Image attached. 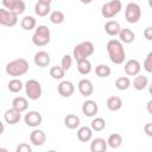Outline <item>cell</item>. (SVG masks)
<instances>
[{"label": "cell", "mask_w": 152, "mask_h": 152, "mask_svg": "<svg viewBox=\"0 0 152 152\" xmlns=\"http://www.w3.org/2000/svg\"><path fill=\"white\" fill-rule=\"evenodd\" d=\"M107 141L103 138H95L90 142V152H107Z\"/></svg>", "instance_id": "cell-20"}, {"label": "cell", "mask_w": 152, "mask_h": 152, "mask_svg": "<svg viewBox=\"0 0 152 152\" xmlns=\"http://www.w3.org/2000/svg\"><path fill=\"white\" fill-rule=\"evenodd\" d=\"M17 23H18V17L17 15H14L11 12H8L4 7L0 8V25L7 26V27H12V26L17 25Z\"/></svg>", "instance_id": "cell-9"}, {"label": "cell", "mask_w": 152, "mask_h": 152, "mask_svg": "<svg viewBox=\"0 0 152 152\" xmlns=\"http://www.w3.org/2000/svg\"><path fill=\"white\" fill-rule=\"evenodd\" d=\"M144 131L148 137H152V122H147L144 126Z\"/></svg>", "instance_id": "cell-40"}, {"label": "cell", "mask_w": 152, "mask_h": 152, "mask_svg": "<svg viewBox=\"0 0 152 152\" xmlns=\"http://www.w3.org/2000/svg\"><path fill=\"white\" fill-rule=\"evenodd\" d=\"M120 30H121V26L116 20H108L104 24V32L108 36H118Z\"/></svg>", "instance_id": "cell-21"}, {"label": "cell", "mask_w": 152, "mask_h": 152, "mask_svg": "<svg viewBox=\"0 0 152 152\" xmlns=\"http://www.w3.org/2000/svg\"><path fill=\"white\" fill-rule=\"evenodd\" d=\"M64 74H65V71L58 65H55L50 69V76L53 80H62L64 77Z\"/></svg>", "instance_id": "cell-35"}, {"label": "cell", "mask_w": 152, "mask_h": 152, "mask_svg": "<svg viewBox=\"0 0 152 152\" xmlns=\"http://www.w3.org/2000/svg\"><path fill=\"white\" fill-rule=\"evenodd\" d=\"M0 152H8V150L6 147H0Z\"/></svg>", "instance_id": "cell-43"}, {"label": "cell", "mask_w": 152, "mask_h": 152, "mask_svg": "<svg viewBox=\"0 0 152 152\" xmlns=\"http://www.w3.org/2000/svg\"><path fill=\"white\" fill-rule=\"evenodd\" d=\"M23 87H24V84H23V82L19 80V78H12L8 83H7V88H8V90L11 91V93H19L21 89H23Z\"/></svg>", "instance_id": "cell-33"}, {"label": "cell", "mask_w": 152, "mask_h": 152, "mask_svg": "<svg viewBox=\"0 0 152 152\" xmlns=\"http://www.w3.org/2000/svg\"><path fill=\"white\" fill-rule=\"evenodd\" d=\"M110 72H112V70H110V68H109L107 64H99V65L95 68V74H96V76L100 77V78H106V77H108V76L110 75Z\"/></svg>", "instance_id": "cell-31"}, {"label": "cell", "mask_w": 152, "mask_h": 152, "mask_svg": "<svg viewBox=\"0 0 152 152\" xmlns=\"http://www.w3.org/2000/svg\"><path fill=\"white\" fill-rule=\"evenodd\" d=\"M122 8V4L120 0H110L108 2H104L101 7V14L106 19H110L119 14V12Z\"/></svg>", "instance_id": "cell-5"}, {"label": "cell", "mask_w": 152, "mask_h": 152, "mask_svg": "<svg viewBox=\"0 0 152 152\" xmlns=\"http://www.w3.org/2000/svg\"><path fill=\"white\" fill-rule=\"evenodd\" d=\"M144 37L147 39V40H152V27L148 26L144 30Z\"/></svg>", "instance_id": "cell-39"}, {"label": "cell", "mask_w": 152, "mask_h": 152, "mask_svg": "<svg viewBox=\"0 0 152 152\" xmlns=\"http://www.w3.org/2000/svg\"><path fill=\"white\" fill-rule=\"evenodd\" d=\"M115 87L119 90H127L131 87V80L127 76H120L115 80Z\"/></svg>", "instance_id": "cell-30"}, {"label": "cell", "mask_w": 152, "mask_h": 152, "mask_svg": "<svg viewBox=\"0 0 152 152\" xmlns=\"http://www.w3.org/2000/svg\"><path fill=\"white\" fill-rule=\"evenodd\" d=\"M77 70L81 75H88L91 71V63L88 59L77 62Z\"/></svg>", "instance_id": "cell-32"}, {"label": "cell", "mask_w": 152, "mask_h": 152, "mask_svg": "<svg viewBox=\"0 0 152 152\" xmlns=\"http://www.w3.org/2000/svg\"><path fill=\"white\" fill-rule=\"evenodd\" d=\"M76 135L81 142H88L93 138V131L88 126H82V127H78Z\"/></svg>", "instance_id": "cell-19"}, {"label": "cell", "mask_w": 152, "mask_h": 152, "mask_svg": "<svg viewBox=\"0 0 152 152\" xmlns=\"http://www.w3.org/2000/svg\"><path fill=\"white\" fill-rule=\"evenodd\" d=\"M25 93H26V96L30 99V100H38L40 99L42 96V86L40 83L34 80V78H31L28 80L26 83H25Z\"/></svg>", "instance_id": "cell-7"}, {"label": "cell", "mask_w": 152, "mask_h": 152, "mask_svg": "<svg viewBox=\"0 0 152 152\" xmlns=\"http://www.w3.org/2000/svg\"><path fill=\"white\" fill-rule=\"evenodd\" d=\"M27 107H28V101H27V99L24 97V96H17V97H14L13 101H12V108L17 109V110L20 112V113L25 112V110L27 109Z\"/></svg>", "instance_id": "cell-22"}, {"label": "cell", "mask_w": 152, "mask_h": 152, "mask_svg": "<svg viewBox=\"0 0 152 152\" xmlns=\"http://www.w3.org/2000/svg\"><path fill=\"white\" fill-rule=\"evenodd\" d=\"M2 6L5 10H7L8 12L13 13L17 17L19 14H23L26 8V5L23 0H4Z\"/></svg>", "instance_id": "cell-8"}, {"label": "cell", "mask_w": 152, "mask_h": 152, "mask_svg": "<svg viewBox=\"0 0 152 152\" xmlns=\"http://www.w3.org/2000/svg\"><path fill=\"white\" fill-rule=\"evenodd\" d=\"M57 91L63 97H70L75 93V86L70 81H62L57 87Z\"/></svg>", "instance_id": "cell-13"}, {"label": "cell", "mask_w": 152, "mask_h": 152, "mask_svg": "<svg viewBox=\"0 0 152 152\" xmlns=\"http://www.w3.org/2000/svg\"><path fill=\"white\" fill-rule=\"evenodd\" d=\"M50 55L46 52V51H38L34 53V57H33V62L39 68H45L50 64Z\"/></svg>", "instance_id": "cell-16"}, {"label": "cell", "mask_w": 152, "mask_h": 152, "mask_svg": "<svg viewBox=\"0 0 152 152\" xmlns=\"http://www.w3.org/2000/svg\"><path fill=\"white\" fill-rule=\"evenodd\" d=\"M107 52L109 56V59L114 64H122L126 58V52L124 49V45L118 39H110L108 40L107 45Z\"/></svg>", "instance_id": "cell-1"}, {"label": "cell", "mask_w": 152, "mask_h": 152, "mask_svg": "<svg viewBox=\"0 0 152 152\" xmlns=\"http://www.w3.org/2000/svg\"><path fill=\"white\" fill-rule=\"evenodd\" d=\"M64 19H65V17H64V13L62 11L56 10V11H53V12L50 13V21L52 24H55V25L62 24L64 21Z\"/></svg>", "instance_id": "cell-34"}, {"label": "cell", "mask_w": 152, "mask_h": 152, "mask_svg": "<svg viewBox=\"0 0 152 152\" xmlns=\"http://www.w3.org/2000/svg\"><path fill=\"white\" fill-rule=\"evenodd\" d=\"M104 127H106V120L103 118H100V116L94 118L90 122V128H91L93 132L94 131L95 132H101V131L104 129Z\"/></svg>", "instance_id": "cell-29"}, {"label": "cell", "mask_w": 152, "mask_h": 152, "mask_svg": "<svg viewBox=\"0 0 152 152\" xmlns=\"http://www.w3.org/2000/svg\"><path fill=\"white\" fill-rule=\"evenodd\" d=\"M151 104H152V101H148L147 102V110H148V113H152L151 112Z\"/></svg>", "instance_id": "cell-42"}, {"label": "cell", "mask_w": 152, "mask_h": 152, "mask_svg": "<svg viewBox=\"0 0 152 152\" xmlns=\"http://www.w3.org/2000/svg\"><path fill=\"white\" fill-rule=\"evenodd\" d=\"M148 86V78L144 75H137L133 80V87L135 90H144Z\"/></svg>", "instance_id": "cell-26"}, {"label": "cell", "mask_w": 152, "mask_h": 152, "mask_svg": "<svg viewBox=\"0 0 152 152\" xmlns=\"http://www.w3.org/2000/svg\"><path fill=\"white\" fill-rule=\"evenodd\" d=\"M107 145L112 148H119L122 145V137L119 133H113L108 137V139L106 140Z\"/></svg>", "instance_id": "cell-28"}, {"label": "cell", "mask_w": 152, "mask_h": 152, "mask_svg": "<svg viewBox=\"0 0 152 152\" xmlns=\"http://www.w3.org/2000/svg\"><path fill=\"white\" fill-rule=\"evenodd\" d=\"M142 68L147 71V72H152V52H148L145 61H144V64H142Z\"/></svg>", "instance_id": "cell-37"}, {"label": "cell", "mask_w": 152, "mask_h": 152, "mask_svg": "<svg viewBox=\"0 0 152 152\" xmlns=\"http://www.w3.org/2000/svg\"><path fill=\"white\" fill-rule=\"evenodd\" d=\"M106 106L109 110L112 112H116L119 109H121L122 107V100L119 97V96H109L107 99V102H106Z\"/></svg>", "instance_id": "cell-24"}, {"label": "cell", "mask_w": 152, "mask_h": 152, "mask_svg": "<svg viewBox=\"0 0 152 152\" xmlns=\"http://www.w3.org/2000/svg\"><path fill=\"white\" fill-rule=\"evenodd\" d=\"M48 152H57V151H55V150H49Z\"/></svg>", "instance_id": "cell-44"}, {"label": "cell", "mask_w": 152, "mask_h": 152, "mask_svg": "<svg viewBox=\"0 0 152 152\" xmlns=\"http://www.w3.org/2000/svg\"><path fill=\"white\" fill-rule=\"evenodd\" d=\"M94 44L91 42H82L80 44H77L75 48H74V51H72V57L75 58L76 62H80V61H83V59H88L89 56H91L94 53Z\"/></svg>", "instance_id": "cell-4"}, {"label": "cell", "mask_w": 152, "mask_h": 152, "mask_svg": "<svg viewBox=\"0 0 152 152\" xmlns=\"http://www.w3.org/2000/svg\"><path fill=\"white\" fill-rule=\"evenodd\" d=\"M124 70H125L126 75H128V76H137V75H139V72L141 70V64L138 59H129L125 63Z\"/></svg>", "instance_id": "cell-11"}, {"label": "cell", "mask_w": 152, "mask_h": 152, "mask_svg": "<svg viewBox=\"0 0 152 152\" xmlns=\"http://www.w3.org/2000/svg\"><path fill=\"white\" fill-rule=\"evenodd\" d=\"M30 141L34 146H42L46 141V134L42 129H33L30 133Z\"/></svg>", "instance_id": "cell-17"}, {"label": "cell", "mask_w": 152, "mask_h": 152, "mask_svg": "<svg viewBox=\"0 0 152 152\" xmlns=\"http://www.w3.org/2000/svg\"><path fill=\"white\" fill-rule=\"evenodd\" d=\"M141 18V8L137 2H128L125 7V19L129 24H135Z\"/></svg>", "instance_id": "cell-6"}, {"label": "cell", "mask_w": 152, "mask_h": 152, "mask_svg": "<svg viewBox=\"0 0 152 152\" xmlns=\"http://www.w3.org/2000/svg\"><path fill=\"white\" fill-rule=\"evenodd\" d=\"M15 152H32V147L27 142H21L17 146Z\"/></svg>", "instance_id": "cell-38"}, {"label": "cell", "mask_w": 152, "mask_h": 152, "mask_svg": "<svg viewBox=\"0 0 152 152\" xmlns=\"http://www.w3.org/2000/svg\"><path fill=\"white\" fill-rule=\"evenodd\" d=\"M4 119H5V121H6L7 124H10V125H15V124H18V122L20 121V119H21V113L18 112V110L14 109V108H10V109H7V110L5 112Z\"/></svg>", "instance_id": "cell-18"}, {"label": "cell", "mask_w": 152, "mask_h": 152, "mask_svg": "<svg viewBox=\"0 0 152 152\" xmlns=\"http://www.w3.org/2000/svg\"><path fill=\"white\" fill-rule=\"evenodd\" d=\"M51 40L50 28L46 25H38L34 28V33L32 34V43L36 46H45Z\"/></svg>", "instance_id": "cell-3"}, {"label": "cell", "mask_w": 152, "mask_h": 152, "mask_svg": "<svg viewBox=\"0 0 152 152\" xmlns=\"http://www.w3.org/2000/svg\"><path fill=\"white\" fill-rule=\"evenodd\" d=\"M24 121L30 127H38L42 124V121H43V116L37 110H30V112H27L25 114Z\"/></svg>", "instance_id": "cell-10"}, {"label": "cell", "mask_w": 152, "mask_h": 152, "mask_svg": "<svg viewBox=\"0 0 152 152\" xmlns=\"http://www.w3.org/2000/svg\"><path fill=\"white\" fill-rule=\"evenodd\" d=\"M118 36L120 38V42L125 44H131L135 39V34L131 28H121Z\"/></svg>", "instance_id": "cell-23"}, {"label": "cell", "mask_w": 152, "mask_h": 152, "mask_svg": "<svg viewBox=\"0 0 152 152\" xmlns=\"http://www.w3.org/2000/svg\"><path fill=\"white\" fill-rule=\"evenodd\" d=\"M77 88H78V91L82 96L84 97H88L93 94L94 91V86L91 83L90 80L88 78H83V80H80L78 83H77Z\"/></svg>", "instance_id": "cell-12"}, {"label": "cell", "mask_w": 152, "mask_h": 152, "mask_svg": "<svg viewBox=\"0 0 152 152\" xmlns=\"http://www.w3.org/2000/svg\"><path fill=\"white\" fill-rule=\"evenodd\" d=\"M36 25H37V21L34 19V17H32V15H25L20 20V26L24 30H26V31H30V30L36 28Z\"/></svg>", "instance_id": "cell-27"}, {"label": "cell", "mask_w": 152, "mask_h": 152, "mask_svg": "<svg viewBox=\"0 0 152 152\" xmlns=\"http://www.w3.org/2000/svg\"><path fill=\"white\" fill-rule=\"evenodd\" d=\"M81 120L76 114H68L64 118V125L69 128V129H76L80 127Z\"/></svg>", "instance_id": "cell-25"}, {"label": "cell", "mask_w": 152, "mask_h": 152, "mask_svg": "<svg viewBox=\"0 0 152 152\" xmlns=\"http://www.w3.org/2000/svg\"><path fill=\"white\" fill-rule=\"evenodd\" d=\"M50 0H38L34 5V13L38 17H46L50 13Z\"/></svg>", "instance_id": "cell-15"}, {"label": "cell", "mask_w": 152, "mask_h": 152, "mask_svg": "<svg viewBox=\"0 0 152 152\" xmlns=\"http://www.w3.org/2000/svg\"><path fill=\"white\" fill-rule=\"evenodd\" d=\"M72 65V57L70 55H64L62 57V61H61V68L64 70V71H68Z\"/></svg>", "instance_id": "cell-36"}, {"label": "cell", "mask_w": 152, "mask_h": 152, "mask_svg": "<svg viewBox=\"0 0 152 152\" xmlns=\"http://www.w3.org/2000/svg\"><path fill=\"white\" fill-rule=\"evenodd\" d=\"M4 131H5V125L2 124V121H0V135L4 133Z\"/></svg>", "instance_id": "cell-41"}, {"label": "cell", "mask_w": 152, "mask_h": 152, "mask_svg": "<svg viewBox=\"0 0 152 152\" xmlns=\"http://www.w3.org/2000/svg\"><path fill=\"white\" fill-rule=\"evenodd\" d=\"M99 112V104L94 101V100H87L83 102L82 104V113L86 115V116H89V118H93Z\"/></svg>", "instance_id": "cell-14"}, {"label": "cell", "mask_w": 152, "mask_h": 152, "mask_svg": "<svg viewBox=\"0 0 152 152\" xmlns=\"http://www.w3.org/2000/svg\"><path fill=\"white\" fill-rule=\"evenodd\" d=\"M28 62L25 59V58H17V59H13L11 62H8L6 64V74L12 76L13 78H17L19 76H23L25 75L27 71H28Z\"/></svg>", "instance_id": "cell-2"}]
</instances>
